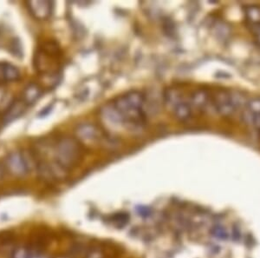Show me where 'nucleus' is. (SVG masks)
Returning a JSON list of instances; mask_svg holds the SVG:
<instances>
[{
	"instance_id": "obj_7",
	"label": "nucleus",
	"mask_w": 260,
	"mask_h": 258,
	"mask_svg": "<svg viewBox=\"0 0 260 258\" xmlns=\"http://www.w3.org/2000/svg\"><path fill=\"white\" fill-rule=\"evenodd\" d=\"M42 93L43 92L40 86L36 83H30L27 85L23 92L22 101L24 102L26 106L32 105L41 98Z\"/></svg>"
},
{
	"instance_id": "obj_4",
	"label": "nucleus",
	"mask_w": 260,
	"mask_h": 258,
	"mask_svg": "<svg viewBox=\"0 0 260 258\" xmlns=\"http://www.w3.org/2000/svg\"><path fill=\"white\" fill-rule=\"evenodd\" d=\"M26 6L31 15L39 20H46L53 12V2L51 1H29Z\"/></svg>"
},
{
	"instance_id": "obj_11",
	"label": "nucleus",
	"mask_w": 260,
	"mask_h": 258,
	"mask_svg": "<svg viewBox=\"0 0 260 258\" xmlns=\"http://www.w3.org/2000/svg\"><path fill=\"white\" fill-rule=\"evenodd\" d=\"M245 244L249 247L254 246V238H252V237H247V238H246V241H245Z\"/></svg>"
},
{
	"instance_id": "obj_10",
	"label": "nucleus",
	"mask_w": 260,
	"mask_h": 258,
	"mask_svg": "<svg viewBox=\"0 0 260 258\" xmlns=\"http://www.w3.org/2000/svg\"><path fill=\"white\" fill-rule=\"evenodd\" d=\"M241 238H242V235H241L240 228H234V233H233V239L235 242H239V241L241 240Z\"/></svg>"
},
{
	"instance_id": "obj_8",
	"label": "nucleus",
	"mask_w": 260,
	"mask_h": 258,
	"mask_svg": "<svg viewBox=\"0 0 260 258\" xmlns=\"http://www.w3.org/2000/svg\"><path fill=\"white\" fill-rule=\"evenodd\" d=\"M33 253L25 248H18L12 253V258H31Z\"/></svg>"
},
{
	"instance_id": "obj_3",
	"label": "nucleus",
	"mask_w": 260,
	"mask_h": 258,
	"mask_svg": "<svg viewBox=\"0 0 260 258\" xmlns=\"http://www.w3.org/2000/svg\"><path fill=\"white\" fill-rule=\"evenodd\" d=\"M61 52L56 43H46L37 51L34 65L37 70L45 75H54L60 68Z\"/></svg>"
},
{
	"instance_id": "obj_6",
	"label": "nucleus",
	"mask_w": 260,
	"mask_h": 258,
	"mask_svg": "<svg viewBox=\"0 0 260 258\" xmlns=\"http://www.w3.org/2000/svg\"><path fill=\"white\" fill-rule=\"evenodd\" d=\"M19 77V71L15 66L8 63H0V84L18 80Z\"/></svg>"
},
{
	"instance_id": "obj_9",
	"label": "nucleus",
	"mask_w": 260,
	"mask_h": 258,
	"mask_svg": "<svg viewBox=\"0 0 260 258\" xmlns=\"http://www.w3.org/2000/svg\"><path fill=\"white\" fill-rule=\"evenodd\" d=\"M213 233L215 237H218V238H221V239H228V233L226 232L225 228H214V231H213Z\"/></svg>"
},
{
	"instance_id": "obj_1",
	"label": "nucleus",
	"mask_w": 260,
	"mask_h": 258,
	"mask_svg": "<svg viewBox=\"0 0 260 258\" xmlns=\"http://www.w3.org/2000/svg\"><path fill=\"white\" fill-rule=\"evenodd\" d=\"M100 116L104 125L110 129L137 133L148 123L145 96L137 91L121 94L102 107Z\"/></svg>"
},
{
	"instance_id": "obj_2",
	"label": "nucleus",
	"mask_w": 260,
	"mask_h": 258,
	"mask_svg": "<svg viewBox=\"0 0 260 258\" xmlns=\"http://www.w3.org/2000/svg\"><path fill=\"white\" fill-rule=\"evenodd\" d=\"M39 150L51 154L50 162L39 163L42 175L62 178L74 167L83 157V146L80 140L69 136L42 140Z\"/></svg>"
},
{
	"instance_id": "obj_12",
	"label": "nucleus",
	"mask_w": 260,
	"mask_h": 258,
	"mask_svg": "<svg viewBox=\"0 0 260 258\" xmlns=\"http://www.w3.org/2000/svg\"><path fill=\"white\" fill-rule=\"evenodd\" d=\"M31 258H46L44 255H37V254H33L32 257Z\"/></svg>"
},
{
	"instance_id": "obj_5",
	"label": "nucleus",
	"mask_w": 260,
	"mask_h": 258,
	"mask_svg": "<svg viewBox=\"0 0 260 258\" xmlns=\"http://www.w3.org/2000/svg\"><path fill=\"white\" fill-rule=\"evenodd\" d=\"M8 167L16 176H24L30 171V162L28 157L22 153H13L7 159Z\"/></svg>"
}]
</instances>
